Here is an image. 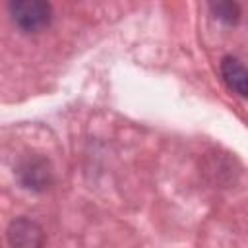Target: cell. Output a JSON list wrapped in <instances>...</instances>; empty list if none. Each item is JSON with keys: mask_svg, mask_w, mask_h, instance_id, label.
Returning <instances> with one entry per match:
<instances>
[{"mask_svg": "<svg viewBox=\"0 0 248 248\" xmlns=\"http://www.w3.org/2000/svg\"><path fill=\"white\" fill-rule=\"evenodd\" d=\"M8 242L10 246H19V248H35L45 242L43 238V229L29 221V219H16L8 227Z\"/></svg>", "mask_w": 248, "mask_h": 248, "instance_id": "obj_2", "label": "cell"}, {"mask_svg": "<svg viewBox=\"0 0 248 248\" xmlns=\"http://www.w3.org/2000/svg\"><path fill=\"white\" fill-rule=\"evenodd\" d=\"M14 23L27 33H37L50 23L52 8L48 0H8Z\"/></svg>", "mask_w": 248, "mask_h": 248, "instance_id": "obj_1", "label": "cell"}, {"mask_svg": "<svg viewBox=\"0 0 248 248\" xmlns=\"http://www.w3.org/2000/svg\"><path fill=\"white\" fill-rule=\"evenodd\" d=\"M209 6L213 14L227 23H236L240 17V0H209Z\"/></svg>", "mask_w": 248, "mask_h": 248, "instance_id": "obj_4", "label": "cell"}, {"mask_svg": "<svg viewBox=\"0 0 248 248\" xmlns=\"http://www.w3.org/2000/svg\"><path fill=\"white\" fill-rule=\"evenodd\" d=\"M221 76L229 89L242 97H248V68L242 66L236 58L225 56L221 60Z\"/></svg>", "mask_w": 248, "mask_h": 248, "instance_id": "obj_3", "label": "cell"}]
</instances>
